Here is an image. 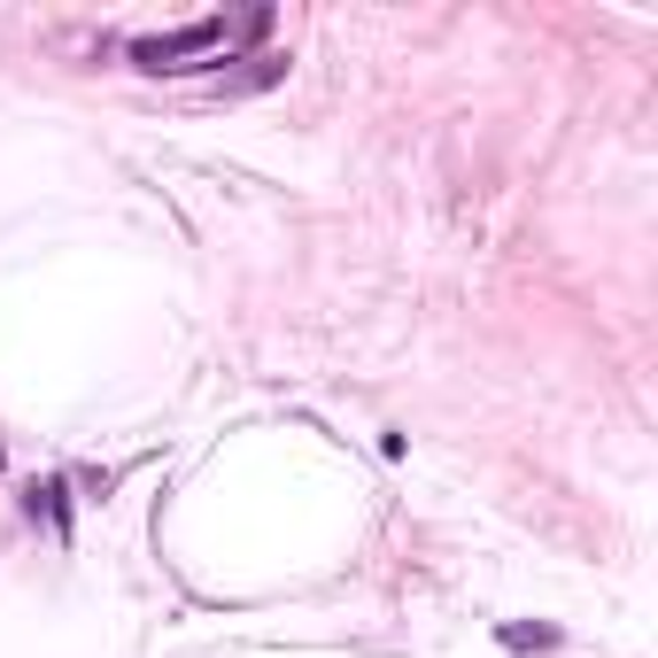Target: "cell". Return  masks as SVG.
Masks as SVG:
<instances>
[{"label":"cell","mask_w":658,"mask_h":658,"mask_svg":"<svg viewBox=\"0 0 658 658\" xmlns=\"http://www.w3.org/2000/svg\"><path fill=\"white\" fill-rule=\"evenodd\" d=\"M225 47V16H202V23H178L156 39H132V62L140 70H186V55H217Z\"/></svg>","instance_id":"cell-1"},{"label":"cell","mask_w":658,"mask_h":658,"mask_svg":"<svg viewBox=\"0 0 658 658\" xmlns=\"http://www.w3.org/2000/svg\"><path fill=\"white\" fill-rule=\"evenodd\" d=\"M495 644H503V651H558L566 636H558L550 620H503V628H495Z\"/></svg>","instance_id":"cell-2"},{"label":"cell","mask_w":658,"mask_h":658,"mask_svg":"<svg viewBox=\"0 0 658 658\" xmlns=\"http://www.w3.org/2000/svg\"><path fill=\"white\" fill-rule=\"evenodd\" d=\"M31 511H47V527L70 542V481H39V489H31Z\"/></svg>","instance_id":"cell-3"}]
</instances>
